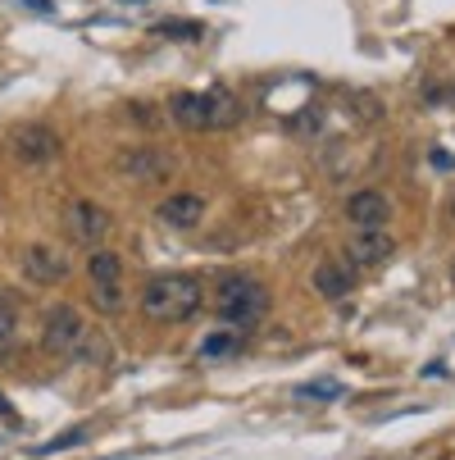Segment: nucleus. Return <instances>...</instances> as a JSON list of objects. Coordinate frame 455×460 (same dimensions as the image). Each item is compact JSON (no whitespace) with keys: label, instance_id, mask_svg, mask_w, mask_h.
I'll use <instances>...</instances> for the list:
<instances>
[{"label":"nucleus","instance_id":"obj_1","mask_svg":"<svg viewBox=\"0 0 455 460\" xmlns=\"http://www.w3.org/2000/svg\"><path fill=\"white\" fill-rule=\"evenodd\" d=\"M206 305V288L191 274H160L142 288V314L151 323H187Z\"/></svg>","mask_w":455,"mask_h":460},{"label":"nucleus","instance_id":"obj_2","mask_svg":"<svg viewBox=\"0 0 455 460\" xmlns=\"http://www.w3.org/2000/svg\"><path fill=\"white\" fill-rule=\"evenodd\" d=\"M214 310H219L223 323L246 328V323H255V319H265V310H269V292H265V283L250 279V274H228V279L219 283Z\"/></svg>","mask_w":455,"mask_h":460},{"label":"nucleus","instance_id":"obj_3","mask_svg":"<svg viewBox=\"0 0 455 460\" xmlns=\"http://www.w3.org/2000/svg\"><path fill=\"white\" fill-rule=\"evenodd\" d=\"M83 333H87V323H83L78 305L59 301V305H50L46 319H41V351H46V356H74L78 342H83Z\"/></svg>","mask_w":455,"mask_h":460},{"label":"nucleus","instance_id":"obj_4","mask_svg":"<svg viewBox=\"0 0 455 460\" xmlns=\"http://www.w3.org/2000/svg\"><path fill=\"white\" fill-rule=\"evenodd\" d=\"M10 151L23 164H50L59 155V133H55V128H46V123H23V128H14V133H10Z\"/></svg>","mask_w":455,"mask_h":460},{"label":"nucleus","instance_id":"obj_5","mask_svg":"<svg viewBox=\"0 0 455 460\" xmlns=\"http://www.w3.org/2000/svg\"><path fill=\"white\" fill-rule=\"evenodd\" d=\"M392 251H397V242H392L387 228H364L346 242V265L351 270H378V265L392 260Z\"/></svg>","mask_w":455,"mask_h":460},{"label":"nucleus","instance_id":"obj_6","mask_svg":"<svg viewBox=\"0 0 455 460\" xmlns=\"http://www.w3.org/2000/svg\"><path fill=\"white\" fill-rule=\"evenodd\" d=\"M133 182H164L173 173V160L160 151V146H127L118 160H114Z\"/></svg>","mask_w":455,"mask_h":460},{"label":"nucleus","instance_id":"obj_7","mask_svg":"<svg viewBox=\"0 0 455 460\" xmlns=\"http://www.w3.org/2000/svg\"><path fill=\"white\" fill-rule=\"evenodd\" d=\"M169 119L187 133H210L214 128V105H210V92H178L169 101Z\"/></svg>","mask_w":455,"mask_h":460},{"label":"nucleus","instance_id":"obj_8","mask_svg":"<svg viewBox=\"0 0 455 460\" xmlns=\"http://www.w3.org/2000/svg\"><path fill=\"white\" fill-rule=\"evenodd\" d=\"M19 260H23V274L41 288H55V283L69 279V260H64L55 246H28Z\"/></svg>","mask_w":455,"mask_h":460},{"label":"nucleus","instance_id":"obj_9","mask_svg":"<svg viewBox=\"0 0 455 460\" xmlns=\"http://www.w3.org/2000/svg\"><path fill=\"white\" fill-rule=\"evenodd\" d=\"M155 219L164 228H197L206 219V201H201L197 191H173V196H164V201H160Z\"/></svg>","mask_w":455,"mask_h":460},{"label":"nucleus","instance_id":"obj_10","mask_svg":"<svg viewBox=\"0 0 455 460\" xmlns=\"http://www.w3.org/2000/svg\"><path fill=\"white\" fill-rule=\"evenodd\" d=\"M69 233H74L83 246L105 242V233H109V210L96 206V201H74V206H69Z\"/></svg>","mask_w":455,"mask_h":460},{"label":"nucleus","instance_id":"obj_11","mask_svg":"<svg viewBox=\"0 0 455 460\" xmlns=\"http://www.w3.org/2000/svg\"><path fill=\"white\" fill-rule=\"evenodd\" d=\"M346 219L355 224V233L387 228V219H392V201H387L382 191H355L351 201H346Z\"/></svg>","mask_w":455,"mask_h":460},{"label":"nucleus","instance_id":"obj_12","mask_svg":"<svg viewBox=\"0 0 455 460\" xmlns=\"http://www.w3.org/2000/svg\"><path fill=\"white\" fill-rule=\"evenodd\" d=\"M351 288H355V270L346 265V260H323V265L314 270V292L323 301H342Z\"/></svg>","mask_w":455,"mask_h":460},{"label":"nucleus","instance_id":"obj_13","mask_svg":"<svg viewBox=\"0 0 455 460\" xmlns=\"http://www.w3.org/2000/svg\"><path fill=\"white\" fill-rule=\"evenodd\" d=\"M14 342H19V301L0 288V356L14 351Z\"/></svg>","mask_w":455,"mask_h":460},{"label":"nucleus","instance_id":"obj_14","mask_svg":"<svg viewBox=\"0 0 455 460\" xmlns=\"http://www.w3.org/2000/svg\"><path fill=\"white\" fill-rule=\"evenodd\" d=\"M87 274H92V283H118V274H123V260H118L114 251L96 246V251L87 255Z\"/></svg>","mask_w":455,"mask_h":460},{"label":"nucleus","instance_id":"obj_15","mask_svg":"<svg viewBox=\"0 0 455 460\" xmlns=\"http://www.w3.org/2000/svg\"><path fill=\"white\" fill-rule=\"evenodd\" d=\"M210 105H214V128H232V123L241 119L237 96H232V92H223V87H214V92H210Z\"/></svg>","mask_w":455,"mask_h":460},{"label":"nucleus","instance_id":"obj_16","mask_svg":"<svg viewBox=\"0 0 455 460\" xmlns=\"http://www.w3.org/2000/svg\"><path fill=\"white\" fill-rule=\"evenodd\" d=\"M74 356H78V360H87V365H105V360H109V342H105L101 333H92V328H87Z\"/></svg>","mask_w":455,"mask_h":460},{"label":"nucleus","instance_id":"obj_17","mask_svg":"<svg viewBox=\"0 0 455 460\" xmlns=\"http://www.w3.org/2000/svg\"><path fill=\"white\" fill-rule=\"evenodd\" d=\"M92 305L105 310V314H118L123 310V288L118 283H92Z\"/></svg>","mask_w":455,"mask_h":460},{"label":"nucleus","instance_id":"obj_18","mask_svg":"<svg viewBox=\"0 0 455 460\" xmlns=\"http://www.w3.org/2000/svg\"><path fill=\"white\" fill-rule=\"evenodd\" d=\"M87 442V429L78 424V429H69V433H59L55 442H41L37 447V456H59V451H69V447H83Z\"/></svg>","mask_w":455,"mask_h":460},{"label":"nucleus","instance_id":"obj_19","mask_svg":"<svg viewBox=\"0 0 455 460\" xmlns=\"http://www.w3.org/2000/svg\"><path fill=\"white\" fill-rule=\"evenodd\" d=\"M237 347V328L232 333H210L206 342H201V356H223V351H232Z\"/></svg>","mask_w":455,"mask_h":460},{"label":"nucleus","instance_id":"obj_20","mask_svg":"<svg viewBox=\"0 0 455 460\" xmlns=\"http://www.w3.org/2000/svg\"><path fill=\"white\" fill-rule=\"evenodd\" d=\"M301 397H305V402H310V397H328V402H333V397H342V383H333V378L305 383V387H301Z\"/></svg>","mask_w":455,"mask_h":460},{"label":"nucleus","instance_id":"obj_21","mask_svg":"<svg viewBox=\"0 0 455 460\" xmlns=\"http://www.w3.org/2000/svg\"><path fill=\"white\" fill-rule=\"evenodd\" d=\"M155 32H160V37H182V41L201 37V28H197V23H160Z\"/></svg>","mask_w":455,"mask_h":460},{"label":"nucleus","instance_id":"obj_22","mask_svg":"<svg viewBox=\"0 0 455 460\" xmlns=\"http://www.w3.org/2000/svg\"><path fill=\"white\" fill-rule=\"evenodd\" d=\"M0 420H5V424H10V420H14V406H10V402H5V397H0Z\"/></svg>","mask_w":455,"mask_h":460},{"label":"nucleus","instance_id":"obj_23","mask_svg":"<svg viewBox=\"0 0 455 460\" xmlns=\"http://www.w3.org/2000/svg\"><path fill=\"white\" fill-rule=\"evenodd\" d=\"M28 5H32V10H41V14H50V5H46V0H28Z\"/></svg>","mask_w":455,"mask_h":460},{"label":"nucleus","instance_id":"obj_24","mask_svg":"<svg viewBox=\"0 0 455 460\" xmlns=\"http://www.w3.org/2000/svg\"><path fill=\"white\" fill-rule=\"evenodd\" d=\"M451 283H455V260H451Z\"/></svg>","mask_w":455,"mask_h":460},{"label":"nucleus","instance_id":"obj_25","mask_svg":"<svg viewBox=\"0 0 455 460\" xmlns=\"http://www.w3.org/2000/svg\"><path fill=\"white\" fill-rule=\"evenodd\" d=\"M123 5H142V0H123Z\"/></svg>","mask_w":455,"mask_h":460},{"label":"nucleus","instance_id":"obj_26","mask_svg":"<svg viewBox=\"0 0 455 460\" xmlns=\"http://www.w3.org/2000/svg\"><path fill=\"white\" fill-rule=\"evenodd\" d=\"M451 215H455V201H451Z\"/></svg>","mask_w":455,"mask_h":460}]
</instances>
